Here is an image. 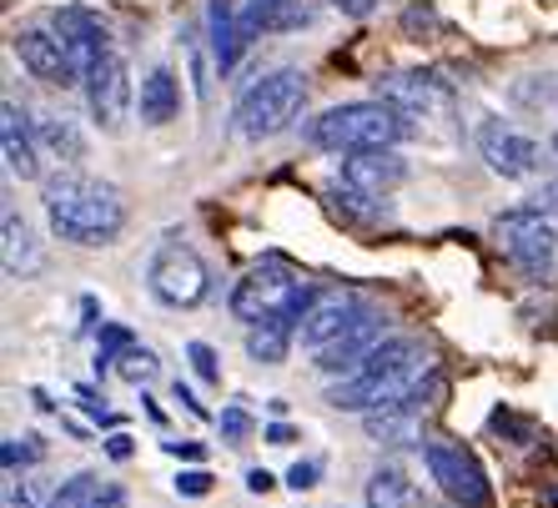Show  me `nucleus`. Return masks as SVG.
<instances>
[{
	"label": "nucleus",
	"mask_w": 558,
	"mask_h": 508,
	"mask_svg": "<svg viewBox=\"0 0 558 508\" xmlns=\"http://www.w3.org/2000/svg\"><path fill=\"white\" fill-rule=\"evenodd\" d=\"M298 26H307L302 0H252L242 11V40H252L257 31H298Z\"/></svg>",
	"instance_id": "obj_21"
},
{
	"label": "nucleus",
	"mask_w": 558,
	"mask_h": 508,
	"mask_svg": "<svg viewBox=\"0 0 558 508\" xmlns=\"http://www.w3.org/2000/svg\"><path fill=\"white\" fill-rule=\"evenodd\" d=\"M86 106H92V121L101 131H121L131 111V65L117 51H106L96 61V71L86 76Z\"/></svg>",
	"instance_id": "obj_8"
},
{
	"label": "nucleus",
	"mask_w": 558,
	"mask_h": 508,
	"mask_svg": "<svg viewBox=\"0 0 558 508\" xmlns=\"http://www.w3.org/2000/svg\"><path fill=\"white\" fill-rule=\"evenodd\" d=\"M433 373L423 342L413 338H383L363 358V367H352L348 378H338L327 388V403L342 413H377L388 403H403L408 392Z\"/></svg>",
	"instance_id": "obj_2"
},
{
	"label": "nucleus",
	"mask_w": 558,
	"mask_h": 508,
	"mask_svg": "<svg viewBox=\"0 0 558 508\" xmlns=\"http://www.w3.org/2000/svg\"><path fill=\"white\" fill-rule=\"evenodd\" d=\"M126 348H131V332H126V327H117V323L101 327V348H96V373H111V367H117V358H121Z\"/></svg>",
	"instance_id": "obj_28"
},
{
	"label": "nucleus",
	"mask_w": 558,
	"mask_h": 508,
	"mask_svg": "<svg viewBox=\"0 0 558 508\" xmlns=\"http://www.w3.org/2000/svg\"><path fill=\"white\" fill-rule=\"evenodd\" d=\"M357 317H363V307H357L352 292H317V302H312L307 317H302V342H307V348H323V342H332L338 332H348Z\"/></svg>",
	"instance_id": "obj_17"
},
{
	"label": "nucleus",
	"mask_w": 558,
	"mask_h": 508,
	"mask_svg": "<svg viewBox=\"0 0 558 508\" xmlns=\"http://www.w3.org/2000/svg\"><path fill=\"white\" fill-rule=\"evenodd\" d=\"M554 152H558V131H554Z\"/></svg>",
	"instance_id": "obj_41"
},
{
	"label": "nucleus",
	"mask_w": 558,
	"mask_h": 508,
	"mask_svg": "<svg viewBox=\"0 0 558 508\" xmlns=\"http://www.w3.org/2000/svg\"><path fill=\"white\" fill-rule=\"evenodd\" d=\"M538 207H544V211H558V182H548L544 192H538Z\"/></svg>",
	"instance_id": "obj_39"
},
{
	"label": "nucleus",
	"mask_w": 558,
	"mask_h": 508,
	"mask_svg": "<svg viewBox=\"0 0 558 508\" xmlns=\"http://www.w3.org/2000/svg\"><path fill=\"white\" fill-rule=\"evenodd\" d=\"M478 152H483V161H488L498 177H508V182L533 177L538 161H544V146L533 142V136H523V131L504 126V121H488V126L478 131Z\"/></svg>",
	"instance_id": "obj_12"
},
{
	"label": "nucleus",
	"mask_w": 558,
	"mask_h": 508,
	"mask_svg": "<svg viewBox=\"0 0 558 508\" xmlns=\"http://www.w3.org/2000/svg\"><path fill=\"white\" fill-rule=\"evenodd\" d=\"M408 136V111H398L392 101H348L323 111L317 121H307V142L323 152H377V146H398Z\"/></svg>",
	"instance_id": "obj_3"
},
{
	"label": "nucleus",
	"mask_w": 558,
	"mask_h": 508,
	"mask_svg": "<svg viewBox=\"0 0 558 508\" xmlns=\"http://www.w3.org/2000/svg\"><path fill=\"white\" fill-rule=\"evenodd\" d=\"M423 463H428L433 483H438L453 504H483V498H488V479H483L478 458L468 453L463 444H428L423 448Z\"/></svg>",
	"instance_id": "obj_9"
},
{
	"label": "nucleus",
	"mask_w": 558,
	"mask_h": 508,
	"mask_svg": "<svg viewBox=\"0 0 558 508\" xmlns=\"http://www.w3.org/2000/svg\"><path fill=\"white\" fill-rule=\"evenodd\" d=\"M377 96L392 101L398 111L408 117H448L453 111V92H448V81H438L433 71H392V76L377 81Z\"/></svg>",
	"instance_id": "obj_10"
},
{
	"label": "nucleus",
	"mask_w": 558,
	"mask_h": 508,
	"mask_svg": "<svg viewBox=\"0 0 558 508\" xmlns=\"http://www.w3.org/2000/svg\"><path fill=\"white\" fill-rule=\"evenodd\" d=\"M171 398H177V403H186V413H196V418H207V408L196 403V398H192V392H186V388H182V383H177V388H171Z\"/></svg>",
	"instance_id": "obj_37"
},
{
	"label": "nucleus",
	"mask_w": 558,
	"mask_h": 508,
	"mask_svg": "<svg viewBox=\"0 0 558 508\" xmlns=\"http://www.w3.org/2000/svg\"><path fill=\"white\" fill-rule=\"evenodd\" d=\"M36 126V142L51 152V157H61V161H81V152H86V142H81V131L71 126L65 117H40V121H31Z\"/></svg>",
	"instance_id": "obj_25"
},
{
	"label": "nucleus",
	"mask_w": 558,
	"mask_h": 508,
	"mask_svg": "<svg viewBox=\"0 0 558 508\" xmlns=\"http://www.w3.org/2000/svg\"><path fill=\"white\" fill-rule=\"evenodd\" d=\"M51 508H126V488L96 479V473H76L71 483L56 488Z\"/></svg>",
	"instance_id": "obj_20"
},
{
	"label": "nucleus",
	"mask_w": 558,
	"mask_h": 508,
	"mask_svg": "<svg viewBox=\"0 0 558 508\" xmlns=\"http://www.w3.org/2000/svg\"><path fill=\"white\" fill-rule=\"evenodd\" d=\"M0 262H5V277H36L46 267L36 232L15 207H5V217H0Z\"/></svg>",
	"instance_id": "obj_18"
},
{
	"label": "nucleus",
	"mask_w": 558,
	"mask_h": 508,
	"mask_svg": "<svg viewBox=\"0 0 558 508\" xmlns=\"http://www.w3.org/2000/svg\"><path fill=\"white\" fill-rule=\"evenodd\" d=\"M367 508H423V488L403 469H377L367 479Z\"/></svg>",
	"instance_id": "obj_24"
},
{
	"label": "nucleus",
	"mask_w": 558,
	"mask_h": 508,
	"mask_svg": "<svg viewBox=\"0 0 558 508\" xmlns=\"http://www.w3.org/2000/svg\"><path fill=\"white\" fill-rule=\"evenodd\" d=\"M0 508H40V494H36V483L26 479H5V494H0Z\"/></svg>",
	"instance_id": "obj_29"
},
{
	"label": "nucleus",
	"mask_w": 558,
	"mask_h": 508,
	"mask_svg": "<svg viewBox=\"0 0 558 508\" xmlns=\"http://www.w3.org/2000/svg\"><path fill=\"white\" fill-rule=\"evenodd\" d=\"M177 494L182 498H207L211 494V473H202V469L182 473V479H177Z\"/></svg>",
	"instance_id": "obj_32"
},
{
	"label": "nucleus",
	"mask_w": 558,
	"mask_h": 508,
	"mask_svg": "<svg viewBox=\"0 0 558 508\" xmlns=\"http://www.w3.org/2000/svg\"><path fill=\"white\" fill-rule=\"evenodd\" d=\"M51 31H56V40L65 46L71 71H76L81 86H86V76L96 71V61L111 51V46H106V26L96 21L92 11H81V5H61V11L51 15Z\"/></svg>",
	"instance_id": "obj_11"
},
{
	"label": "nucleus",
	"mask_w": 558,
	"mask_h": 508,
	"mask_svg": "<svg viewBox=\"0 0 558 508\" xmlns=\"http://www.w3.org/2000/svg\"><path fill=\"white\" fill-rule=\"evenodd\" d=\"M332 11H342V15H352V21H363V15H373L383 0H327Z\"/></svg>",
	"instance_id": "obj_34"
},
{
	"label": "nucleus",
	"mask_w": 558,
	"mask_h": 508,
	"mask_svg": "<svg viewBox=\"0 0 558 508\" xmlns=\"http://www.w3.org/2000/svg\"><path fill=\"white\" fill-rule=\"evenodd\" d=\"M142 121L146 126H167L171 117H177V106H182V86H177V76H171L167 65H156L151 76L142 81Z\"/></svg>",
	"instance_id": "obj_22"
},
{
	"label": "nucleus",
	"mask_w": 558,
	"mask_h": 508,
	"mask_svg": "<svg viewBox=\"0 0 558 508\" xmlns=\"http://www.w3.org/2000/svg\"><path fill=\"white\" fill-rule=\"evenodd\" d=\"M186 358H192V367H196V378H202V383H221L217 352H211L207 342H192V348H186Z\"/></svg>",
	"instance_id": "obj_31"
},
{
	"label": "nucleus",
	"mask_w": 558,
	"mask_h": 508,
	"mask_svg": "<svg viewBox=\"0 0 558 508\" xmlns=\"http://www.w3.org/2000/svg\"><path fill=\"white\" fill-rule=\"evenodd\" d=\"M292 332H298V323L292 317H267V323H252L247 327V358L262 367H277L287 358V348H292Z\"/></svg>",
	"instance_id": "obj_23"
},
{
	"label": "nucleus",
	"mask_w": 558,
	"mask_h": 508,
	"mask_svg": "<svg viewBox=\"0 0 558 508\" xmlns=\"http://www.w3.org/2000/svg\"><path fill=\"white\" fill-rule=\"evenodd\" d=\"M146 287H151V298L161 307H196V302H207L211 292V273L202 252L186 247V242H161L151 252V267H146Z\"/></svg>",
	"instance_id": "obj_7"
},
{
	"label": "nucleus",
	"mask_w": 558,
	"mask_h": 508,
	"mask_svg": "<svg viewBox=\"0 0 558 508\" xmlns=\"http://www.w3.org/2000/svg\"><path fill=\"white\" fill-rule=\"evenodd\" d=\"M46 458V444H40L36 433H21V438H5V448H0V463H5V473L26 469V463H40Z\"/></svg>",
	"instance_id": "obj_27"
},
{
	"label": "nucleus",
	"mask_w": 558,
	"mask_h": 508,
	"mask_svg": "<svg viewBox=\"0 0 558 508\" xmlns=\"http://www.w3.org/2000/svg\"><path fill=\"white\" fill-rule=\"evenodd\" d=\"M267 444H277V448H287V444H298V433L287 428V423H272V428H267Z\"/></svg>",
	"instance_id": "obj_36"
},
{
	"label": "nucleus",
	"mask_w": 558,
	"mask_h": 508,
	"mask_svg": "<svg viewBox=\"0 0 558 508\" xmlns=\"http://www.w3.org/2000/svg\"><path fill=\"white\" fill-rule=\"evenodd\" d=\"M171 458H202V444H167Z\"/></svg>",
	"instance_id": "obj_40"
},
{
	"label": "nucleus",
	"mask_w": 558,
	"mask_h": 508,
	"mask_svg": "<svg viewBox=\"0 0 558 508\" xmlns=\"http://www.w3.org/2000/svg\"><path fill=\"white\" fill-rule=\"evenodd\" d=\"M247 488H252V494H267V488H272V473H267V469H252L247 473Z\"/></svg>",
	"instance_id": "obj_38"
},
{
	"label": "nucleus",
	"mask_w": 558,
	"mask_h": 508,
	"mask_svg": "<svg viewBox=\"0 0 558 508\" xmlns=\"http://www.w3.org/2000/svg\"><path fill=\"white\" fill-rule=\"evenodd\" d=\"M302 106H307V76L302 71H272V76H262L257 86L242 92V101L232 111V126L247 142H267V136L287 131L302 117Z\"/></svg>",
	"instance_id": "obj_5"
},
{
	"label": "nucleus",
	"mask_w": 558,
	"mask_h": 508,
	"mask_svg": "<svg viewBox=\"0 0 558 508\" xmlns=\"http://www.w3.org/2000/svg\"><path fill=\"white\" fill-rule=\"evenodd\" d=\"M40 207H46L51 237L71 242V247H111L126 227V202H121L117 186L81 177V171L51 177L40 186Z\"/></svg>",
	"instance_id": "obj_1"
},
{
	"label": "nucleus",
	"mask_w": 558,
	"mask_h": 508,
	"mask_svg": "<svg viewBox=\"0 0 558 508\" xmlns=\"http://www.w3.org/2000/svg\"><path fill=\"white\" fill-rule=\"evenodd\" d=\"M408 177V161L392 152V146H377V152H348L342 157V182L357 186V192H392V186Z\"/></svg>",
	"instance_id": "obj_15"
},
{
	"label": "nucleus",
	"mask_w": 558,
	"mask_h": 508,
	"mask_svg": "<svg viewBox=\"0 0 558 508\" xmlns=\"http://www.w3.org/2000/svg\"><path fill=\"white\" fill-rule=\"evenodd\" d=\"M0 152H5V171L21 177V182H36L40 177V146H36V126H26L21 106L5 101L0 106Z\"/></svg>",
	"instance_id": "obj_16"
},
{
	"label": "nucleus",
	"mask_w": 558,
	"mask_h": 508,
	"mask_svg": "<svg viewBox=\"0 0 558 508\" xmlns=\"http://www.w3.org/2000/svg\"><path fill=\"white\" fill-rule=\"evenodd\" d=\"M106 453L117 458V463H126V458H131V438H126V433H111V438H106Z\"/></svg>",
	"instance_id": "obj_35"
},
{
	"label": "nucleus",
	"mask_w": 558,
	"mask_h": 508,
	"mask_svg": "<svg viewBox=\"0 0 558 508\" xmlns=\"http://www.w3.org/2000/svg\"><path fill=\"white\" fill-rule=\"evenodd\" d=\"M317 302V287L302 282L287 262H262V267H252L242 282L232 287V317L236 323H267V317H292V323L302 327V317H307V307Z\"/></svg>",
	"instance_id": "obj_4"
},
{
	"label": "nucleus",
	"mask_w": 558,
	"mask_h": 508,
	"mask_svg": "<svg viewBox=\"0 0 558 508\" xmlns=\"http://www.w3.org/2000/svg\"><path fill=\"white\" fill-rule=\"evenodd\" d=\"M494 242L523 277H548L558 257V227L544 207H513L494 217Z\"/></svg>",
	"instance_id": "obj_6"
},
{
	"label": "nucleus",
	"mask_w": 558,
	"mask_h": 508,
	"mask_svg": "<svg viewBox=\"0 0 558 508\" xmlns=\"http://www.w3.org/2000/svg\"><path fill=\"white\" fill-rule=\"evenodd\" d=\"M111 373H117V378H126V383H151L156 373H161V363H156L151 348H136V342H131V348L117 358V367H111Z\"/></svg>",
	"instance_id": "obj_26"
},
{
	"label": "nucleus",
	"mask_w": 558,
	"mask_h": 508,
	"mask_svg": "<svg viewBox=\"0 0 558 508\" xmlns=\"http://www.w3.org/2000/svg\"><path fill=\"white\" fill-rule=\"evenodd\" d=\"M383 342V317L367 313L348 327V332H338L332 342H323V348H312V358H317V373H327V378H348L352 367H363V358Z\"/></svg>",
	"instance_id": "obj_13"
},
{
	"label": "nucleus",
	"mask_w": 558,
	"mask_h": 508,
	"mask_svg": "<svg viewBox=\"0 0 558 508\" xmlns=\"http://www.w3.org/2000/svg\"><path fill=\"white\" fill-rule=\"evenodd\" d=\"M317 473H323V463H298V469L287 473V488L307 494V488H317Z\"/></svg>",
	"instance_id": "obj_33"
},
{
	"label": "nucleus",
	"mask_w": 558,
	"mask_h": 508,
	"mask_svg": "<svg viewBox=\"0 0 558 508\" xmlns=\"http://www.w3.org/2000/svg\"><path fill=\"white\" fill-rule=\"evenodd\" d=\"M247 433H252V413H247V408H221V438H227V444H242Z\"/></svg>",
	"instance_id": "obj_30"
},
{
	"label": "nucleus",
	"mask_w": 558,
	"mask_h": 508,
	"mask_svg": "<svg viewBox=\"0 0 558 508\" xmlns=\"http://www.w3.org/2000/svg\"><path fill=\"white\" fill-rule=\"evenodd\" d=\"M207 36H211V61H217V71L227 76V71L242 61V51H247V40H242V15L232 11V0H211Z\"/></svg>",
	"instance_id": "obj_19"
},
{
	"label": "nucleus",
	"mask_w": 558,
	"mask_h": 508,
	"mask_svg": "<svg viewBox=\"0 0 558 508\" xmlns=\"http://www.w3.org/2000/svg\"><path fill=\"white\" fill-rule=\"evenodd\" d=\"M11 46L36 81H46V86H81V76L65 61V46L56 40V31H21Z\"/></svg>",
	"instance_id": "obj_14"
}]
</instances>
